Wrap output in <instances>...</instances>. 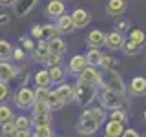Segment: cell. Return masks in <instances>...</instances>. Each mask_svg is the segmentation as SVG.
I'll return each mask as SVG.
<instances>
[{"label":"cell","instance_id":"obj_2","mask_svg":"<svg viewBox=\"0 0 146 137\" xmlns=\"http://www.w3.org/2000/svg\"><path fill=\"white\" fill-rule=\"evenodd\" d=\"M102 82H104V88L106 90H111L119 95H124V82H122V77L119 75L115 70H104L102 73Z\"/></svg>","mask_w":146,"mask_h":137},{"label":"cell","instance_id":"obj_28","mask_svg":"<svg viewBox=\"0 0 146 137\" xmlns=\"http://www.w3.org/2000/svg\"><path fill=\"white\" fill-rule=\"evenodd\" d=\"M4 137H11L13 134L17 132V126H15V121H7V122H2V128H0Z\"/></svg>","mask_w":146,"mask_h":137},{"label":"cell","instance_id":"obj_9","mask_svg":"<svg viewBox=\"0 0 146 137\" xmlns=\"http://www.w3.org/2000/svg\"><path fill=\"white\" fill-rule=\"evenodd\" d=\"M111 51H117V49H121L122 46H124V37L122 33H119V31H111V33L106 35V44Z\"/></svg>","mask_w":146,"mask_h":137},{"label":"cell","instance_id":"obj_48","mask_svg":"<svg viewBox=\"0 0 146 137\" xmlns=\"http://www.w3.org/2000/svg\"><path fill=\"white\" fill-rule=\"evenodd\" d=\"M51 137H53V135H51Z\"/></svg>","mask_w":146,"mask_h":137},{"label":"cell","instance_id":"obj_39","mask_svg":"<svg viewBox=\"0 0 146 137\" xmlns=\"http://www.w3.org/2000/svg\"><path fill=\"white\" fill-rule=\"evenodd\" d=\"M11 137H31V134H29V130H17Z\"/></svg>","mask_w":146,"mask_h":137},{"label":"cell","instance_id":"obj_41","mask_svg":"<svg viewBox=\"0 0 146 137\" xmlns=\"http://www.w3.org/2000/svg\"><path fill=\"white\" fill-rule=\"evenodd\" d=\"M31 33H33V37H35V39H38V40H40V35H42V26H35Z\"/></svg>","mask_w":146,"mask_h":137},{"label":"cell","instance_id":"obj_4","mask_svg":"<svg viewBox=\"0 0 146 137\" xmlns=\"http://www.w3.org/2000/svg\"><path fill=\"white\" fill-rule=\"evenodd\" d=\"M100 104H102V108L108 110H119L122 106V95L104 88V91L100 93Z\"/></svg>","mask_w":146,"mask_h":137},{"label":"cell","instance_id":"obj_14","mask_svg":"<svg viewBox=\"0 0 146 137\" xmlns=\"http://www.w3.org/2000/svg\"><path fill=\"white\" fill-rule=\"evenodd\" d=\"M38 0H15V15L17 17H26Z\"/></svg>","mask_w":146,"mask_h":137},{"label":"cell","instance_id":"obj_46","mask_svg":"<svg viewBox=\"0 0 146 137\" xmlns=\"http://www.w3.org/2000/svg\"><path fill=\"white\" fill-rule=\"evenodd\" d=\"M144 121H146V110H144Z\"/></svg>","mask_w":146,"mask_h":137},{"label":"cell","instance_id":"obj_44","mask_svg":"<svg viewBox=\"0 0 146 137\" xmlns=\"http://www.w3.org/2000/svg\"><path fill=\"white\" fill-rule=\"evenodd\" d=\"M7 22H9V15H7V13H0V26L7 24Z\"/></svg>","mask_w":146,"mask_h":137},{"label":"cell","instance_id":"obj_16","mask_svg":"<svg viewBox=\"0 0 146 137\" xmlns=\"http://www.w3.org/2000/svg\"><path fill=\"white\" fill-rule=\"evenodd\" d=\"M57 29H58V33H71L73 31V20H71V15H66V13H64L62 17H58L57 18Z\"/></svg>","mask_w":146,"mask_h":137},{"label":"cell","instance_id":"obj_38","mask_svg":"<svg viewBox=\"0 0 146 137\" xmlns=\"http://www.w3.org/2000/svg\"><path fill=\"white\" fill-rule=\"evenodd\" d=\"M115 26H117V29H115V31H119V33H124V31L130 29V22L124 20V18H122V20H119Z\"/></svg>","mask_w":146,"mask_h":137},{"label":"cell","instance_id":"obj_32","mask_svg":"<svg viewBox=\"0 0 146 137\" xmlns=\"http://www.w3.org/2000/svg\"><path fill=\"white\" fill-rule=\"evenodd\" d=\"M60 62H62V55H51V53H49L48 57H46V61H44V64H46L48 68L60 66Z\"/></svg>","mask_w":146,"mask_h":137},{"label":"cell","instance_id":"obj_27","mask_svg":"<svg viewBox=\"0 0 146 137\" xmlns=\"http://www.w3.org/2000/svg\"><path fill=\"white\" fill-rule=\"evenodd\" d=\"M46 104H48L49 112H53V110H60L64 106V102L57 97V93H55V91H49V97H48V102H46Z\"/></svg>","mask_w":146,"mask_h":137},{"label":"cell","instance_id":"obj_6","mask_svg":"<svg viewBox=\"0 0 146 137\" xmlns=\"http://www.w3.org/2000/svg\"><path fill=\"white\" fill-rule=\"evenodd\" d=\"M15 104L18 108H31L35 104V91L27 86H22L15 95Z\"/></svg>","mask_w":146,"mask_h":137},{"label":"cell","instance_id":"obj_31","mask_svg":"<svg viewBox=\"0 0 146 137\" xmlns=\"http://www.w3.org/2000/svg\"><path fill=\"white\" fill-rule=\"evenodd\" d=\"M100 66H102V70H113V68L117 66V61L111 57V55H102Z\"/></svg>","mask_w":146,"mask_h":137},{"label":"cell","instance_id":"obj_20","mask_svg":"<svg viewBox=\"0 0 146 137\" xmlns=\"http://www.w3.org/2000/svg\"><path fill=\"white\" fill-rule=\"evenodd\" d=\"M58 35H60V33H58V29H57V26H55V24H44L42 26V35H40V40H42V42H49V40L57 39Z\"/></svg>","mask_w":146,"mask_h":137},{"label":"cell","instance_id":"obj_3","mask_svg":"<svg viewBox=\"0 0 146 137\" xmlns=\"http://www.w3.org/2000/svg\"><path fill=\"white\" fill-rule=\"evenodd\" d=\"M75 100L80 104V106H88V104L97 97V90L93 86H88V84H77L75 88Z\"/></svg>","mask_w":146,"mask_h":137},{"label":"cell","instance_id":"obj_36","mask_svg":"<svg viewBox=\"0 0 146 137\" xmlns=\"http://www.w3.org/2000/svg\"><path fill=\"white\" fill-rule=\"evenodd\" d=\"M13 121V113L9 106H0V122H7Z\"/></svg>","mask_w":146,"mask_h":137},{"label":"cell","instance_id":"obj_13","mask_svg":"<svg viewBox=\"0 0 146 137\" xmlns=\"http://www.w3.org/2000/svg\"><path fill=\"white\" fill-rule=\"evenodd\" d=\"M64 11H66V6H64L62 0H49L48 6H46V13H48L49 17H55V18L62 17Z\"/></svg>","mask_w":146,"mask_h":137},{"label":"cell","instance_id":"obj_26","mask_svg":"<svg viewBox=\"0 0 146 137\" xmlns=\"http://www.w3.org/2000/svg\"><path fill=\"white\" fill-rule=\"evenodd\" d=\"M49 77H51V82H62L66 79V71H64L62 66H55V68H48Z\"/></svg>","mask_w":146,"mask_h":137},{"label":"cell","instance_id":"obj_24","mask_svg":"<svg viewBox=\"0 0 146 137\" xmlns=\"http://www.w3.org/2000/svg\"><path fill=\"white\" fill-rule=\"evenodd\" d=\"M48 55H49V53H48V46H46V42H40V44L33 49V59H35L36 62H44Z\"/></svg>","mask_w":146,"mask_h":137},{"label":"cell","instance_id":"obj_7","mask_svg":"<svg viewBox=\"0 0 146 137\" xmlns=\"http://www.w3.org/2000/svg\"><path fill=\"white\" fill-rule=\"evenodd\" d=\"M86 42H88V46L91 49H99L106 44V33H102L100 29H93L86 37Z\"/></svg>","mask_w":146,"mask_h":137},{"label":"cell","instance_id":"obj_11","mask_svg":"<svg viewBox=\"0 0 146 137\" xmlns=\"http://www.w3.org/2000/svg\"><path fill=\"white\" fill-rule=\"evenodd\" d=\"M53 91H55V93H57V97L60 99L64 104H66V102H70V100H73V99H75V90H73L70 84H60V86H57V88H55Z\"/></svg>","mask_w":146,"mask_h":137},{"label":"cell","instance_id":"obj_42","mask_svg":"<svg viewBox=\"0 0 146 137\" xmlns=\"http://www.w3.org/2000/svg\"><path fill=\"white\" fill-rule=\"evenodd\" d=\"M13 57L17 59V61H22V59H24V49H15V51H13Z\"/></svg>","mask_w":146,"mask_h":137},{"label":"cell","instance_id":"obj_10","mask_svg":"<svg viewBox=\"0 0 146 137\" xmlns=\"http://www.w3.org/2000/svg\"><path fill=\"white\" fill-rule=\"evenodd\" d=\"M46 46H48V53H51V55H64L66 49H68L66 40H62L60 37H57V39L46 42Z\"/></svg>","mask_w":146,"mask_h":137},{"label":"cell","instance_id":"obj_23","mask_svg":"<svg viewBox=\"0 0 146 137\" xmlns=\"http://www.w3.org/2000/svg\"><path fill=\"white\" fill-rule=\"evenodd\" d=\"M128 40L143 48V46L146 44V33H144L143 29H130V35H128Z\"/></svg>","mask_w":146,"mask_h":137},{"label":"cell","instance_id":"obj_12","mask_svg":"<svg viewBox=\"0 0 146 137\" xmlns=\"http://www.w3.org/2000/svg\"><path fill=\"white\" fill-rule=\"evenodd\" d=\"M88 68V61H86L84 55H73V57L70 59V71L71 73H80Z\"/></svg>","mask_w":146,"mask_h":137},{"label":"cell","instance_id":"obj_35","mask_svg":"<svg viewBox=\"0 0 146 137\" xmlns=\"http://www.w3.org/2000/svg\"><path fill=\"white\" fill-rule=\"evenodd\" d=\"M51 126L49 124H46V126H38V128H35V135L33 137H51Z\"/></svg>","mask_w":146,"mask_h":137},{"label":"cell","instance_id":"obj_25","mask_svg":"<svg viewBox=\"0 0 146 137\" xmlns=\"http://www.w3.org/2000/svg\"><path fill=\"white\" fill-rule=\"evenodd\" d=\"M13 57V48L6 40H0V62H7V59Z\"/></svg>","mask_w":146,"mask_h":137},{"label":"cell","instance_id":"obj_22","mask_svg":"<svg viewBox=\"0 0 146 137\" xmlns=\"http://www.w3.org/2000/svg\"><path fill=\"white\" fill-rule=\"evenodd\" d=\"M102 51L100 49H90L88 53L84 55L86 57V61H88V66H93V68H97L100 66V61H102Z\"/></svg>","mask_w":146,"mask_h":137},{"label":"cell","instance_id":"obj_47","mask_svg":"<svg viewBox=\"0 0 146 137\" xmlns=\"http://www.w3.org/2000/svg\"><path fill=\"white\" fill-rule=\"evenodd\" d=\"M139 137H141V135H139Z\"/></svg>","mask_w":146,"mask_h":137},{"label":"cell","instance_id":"obj_34","mask_svg":"<svg viewBox=\"0 0 146 137\" xmlns=\"http://www.w3.org/2000/svg\"><path fill=\"white\" fill-rule=\"evenodd\" d=\"M110 117H111V121H115V122H121V124H124V121H126V113L122 112L121 108H119V110H111Z\"/></svg>","mask_w":146,"mask_h":137},{"label":"cell","instance_id":"obj_8","mask_svg":"<svg viewBox=\"0 0 146 137\" xmlns=\"http://www.w3.org/2000/svg\"><path fill=\"white\" fill-rule=\"evenodd\" d=\"M71 20H73V26H75V27H86V26L90 24V20H91V15H90V11L79 7V9L73 11Z\"/></svg>","mask_w":146,"mask_h":137},{"label":"cell","instance_id":"obj_21","mask_svg":"<svg viewBox=\"0 0 146 137\" xmlns=\"http://www.w3.org/2000/svg\"><path fill=\"white\" fill-rule=\"evenodd\" d=\"M35 82H36V88H48L51 84V77H49L48 70H38L35 73Z\"/></svg>","mask_w":146,"mask_h":137},{"label":"cell","instance_id":"obj_29","mask_svg":"<svg viewBox=\"0 0 146 137\" xmlns=\"http://www.w3.org/2000/svg\"><path fill=\"white\" fill-rule=\"evenodd\" d=\"M122 49H124L126 55L133 57V55H137L143 48H141V46H137V44H133V42H130V40H124V46H122Z\"/></svg>","mask_w":146,"mask_h":137},{"label":"cell","instance_id":"obj_17","mask_svg":"<svg viewBox=\"0 0 146 137\" xmlns=\"http://www.w3.org/2000/svg\"><path fill=\"white\" fill-rule=\"evenodd\" d=\"M124 9H126V0H108V4H106V11L113 17L122 15Z\"/></svg>","mask_w":146,"mask_h":137},{"label":"cell","instance_id":"obj_33","mask_svg":"<svg viewBox=\"0 0 146 137\" xmlns=\"http://www.w3.org/2000/svg\"><path fill=\"white\" fill-rule=\"evenodd\" d=\"M31 124V121L27 119L26 115H20V117H17L15 119V126H17V130H27Z\"/></svg>","mask_w":146,"mask_h":137},{"label":"cell","instance_id":"obj_19","mask_svg":"<svg viewBox=\"0 0 146 137\" xmlns=\"http://www.w3.org/2000/svg\"><path fill=\"white\" fill-rule=\"evenodd\" d=\"M124 124H121V122H115V121H110L106 128H104V132H106V137H122L124 134Z\"/></svg>","mask_w":146,"mask_h":137},{"label":"cell","instance_id":"obj_37","mask_svg":"<svg viewBox=\"0 0 146 137\" xmlns=\"http://www.w3.org/2000/svg\"><path fill=\"white\" fill-rule=\"evenodd\" d=\"M9 97V88L6 82H0V102H4Z\"/></svg>","mask_w":146,"mask_h":137},{"label":"cell","instance_id":"obj_43","mask_svg":"<svg viewBox=\"0 0 146 137\" xmlns=\"http://www.w3.org/2000/svg\"><path fill=\"white\" fill-rule=\"evenodd\" d=\"M122 137H139V135H137V132H135V130L128 128V130H124V134H122Z\"/></svg>","mask_w":146,"mask_h":137},{"label":"cell","instance_id":"obj_40","mask_svg":"<svg viewBox=\"0 0 146 137\" xmlns=\"http://www.w3.org/2000/svg\"><path fill=\"white\" fill-rule=\"evenodd\" d=\"M22 42H24V48L26 49H29V51H31V49H35V42L31 39H22Z\"/></svg>","mask_w":146,"mask_h":137},{"label":"cell","instance_id":"obj_15","mask_svg":"<svg viewBox=\"0 0 146 137\" xmlns=\"http://www.w3.org/2000/svg\"><path fill=\"white\" fill-rule=\"evenodd\" d=\"M18 70L15 66H11L9 62H0V82H7L17 77Z\"/></svg>","mask_w":146,"mask_h":137},{"label":"cell","instance_id":"obj_5","mask_svg":"<svg viewBox=\"0 0 146 137\" xmlns=\"http://www.w3.org/2000/svg\"><path fill=\"white\" fill-rule=\"evenodd\" d=\"M79 82L80 84H88V86H97L102 82V73H100L97 68H93V66H88L84 71L79 75Z\"/></svg>","mask_w":146,"mask_h":137},{"label":"cell","instance_id":"obj_45","mask_svg":"<svg viewBox=\"0 0 146 137\" xmlns=\"http://www.w3.org/2000/svg\"><path fill=\"white\" fill-rule=\"evenodd\" d=\"M2 6H7V4H15V0H0Z\"/></svg>","mask_w":146,"mask_h":137},{"label":"cell","instance_id":"obj_30","mask_svg":"<svg viewBox=\"0 0 146 137\" xmlns=\"http://www.w3.org/2000/svg\"><path fill=\"white\" fill-rule=\"evenodd\" d=\"M48 97H49V90L48 88H36L35 90V102H48Z\"/></svg>","mask_w":146,"mask_h":137},{"label":"cell","instance_id":"obj_1","mask_svg":"<svg viewBox=\"0 0 146 137\" xmlns=\"http://www.w3.org/2000/svg\"><path fill=\"white\" fill-rule=\"evenodd\" d=\"M104 121V112L102 108H86L80 115V121L77 124V130L82 135H91L99 130V126Z\"/></svg>","mask_w":146,"mask_h":137},{"label":"cell","instance_id":"obj_18","mask_svg":"<svg viewBox=\"0 0 146 137\" xmlns=\"http://www.w3.org/2000/svg\"><path fill=\"white\" fill-rule=\"evenodd\" d=\"M130 91L133 95H146V79L144 77H133L130 82Z\"/></svg>","mask_w":146,"mask_h":137}]
</instances>
